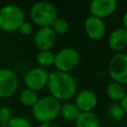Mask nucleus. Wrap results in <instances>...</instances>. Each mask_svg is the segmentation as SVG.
<instances>
[{"label":"nucleus","mask_w":127,"mask_h":127,"mask_svg":"<svg viewBox=\"0 0 127 127\" xmlns=\"http://www.w3.org/2000/svg\"><path fill=\"white\" fill-rule=\"evenodd\" d=\"M51 96L55 97L59 101L70 99L76 91L75 79L68 72L53 71L49 74V80L47 84Z\"/></svg>","instance_id":"obj_1"},{"label":"nucleus","mask_w":127,"mask_h":127,"mask_svg":"<svg viewBox=\"0 0 127 127\" xmlns=\"http://www.w3.org/2000/svg\"><path fill=\"white\" fill-rule=\"evenodd\" d=\"M62 104L58 99L49 95L43 98H39L36 104L32 107V114L35 119L41 123L53 122L61 111Z\"/></svg>","instance_id":"obj_2"},{"label":"nucleus","mask_w":127,"mask_h":127,"mask_svg":"<svg viewBox=\"0 0 127 127\" xmlns=\"http://www.w3.org/2000/svg\"><path fill=\"white\" fill-rule=\"evenodd\" d=\"M24 21L25 14L18 5L7 4L0 8V30L3 32L18 30Z\"/></svg>","instance_id":"obj_3"},{"label":"nucleus","mask_w":127,"mask_h":127,"mask_svg":"<svg viewBox=\"0 0 127 127\" xmlns=\"http://www.w3.org/2000/svg\"><path fill=\"white\" fill-rule=\"evenodd\" d=\"M32 21L38 26L52 27L55 20L58 18V11L54 4L48 1H39L33 4L30 9Z\"/></svg>","instance_id":"obj_4"},{"label":"nucleus","mask_w":127,"mask_h":127,"mask_svg":"<svg viewBox=\"0 0 127 127\" xmlns=\"http://www.w3.org/2000/svg\"><path fill=\"white\" fill-rule=\"evenodd\" d=\"M80 62V56L79 53L71 48L66 47L60 50L55 55V66L59 71L68 72L72 69H74Z\"/></svg>","instance_id":"obj_5"},{"label":"nucleus","mask_w":127,"mask_h":127,"mask_svg":"<svg viewBox=\"0 0 127 127\" xmlns=\"http://www.w3.org/2000/svg\"><path fill=\"white\" fill-rule=\"evenodd\" d=\"M108 73L113 81L127 84V54L117 53L108 63Z\"/></svg>","instance_id":"obj_6"},{"label":"nucleus","mask_w":127,"mask_h":127,"mask_svg":"<svg viewBox=\"0 0 127 127\" xmlns=\"http://www.w3.org/2000/svg\"><path fill=\"white\" fill-rule=\"evenodd\" d=\"M49 72L43 67H33L28 70L24 77V82L26 88L32 89L34 91L41 90L48 84Z\"/></svg>","instance_id":"obj_7"},{"label":"nucleus","mask_w":127,"mask_h":127,"mask_svg":"<svg viewBox=\"0 0 127 127\" xmlns=\"http://www.w3.org/2000/svg\"><path fill=\"white\" fill-rule=\"evenodd\" d=\"M18 87V77L16 73L6 67L0 68V98H9Z\"/></svg>","instance_id":"obj_8"},{"label":"nucleus","mask_w":127,"mask_h":127,"mask_svg":"<svg viewBox=\"0 0 127 127\" xmlns=\"http://www.w3.org/2000/svg\"><path fill=\"white\" fill-rule=\"evenodd\" d=\"M57 37L52 27H42L36 32L34 43L40 51H51L57 42Z\"/></svg>","instance_id":"obj_9"},{"label":"nucleus","mask_w":127,"mask_h":127,"mask_svg":"<svg viewBox=\"0 0 127 127\" xmlns=\"http://www.w3.org/2000/svg\"><path fill=\"white\" fill-rule=\"evenodd\" d=\"M117 8L115 0H93L89 4V11L91 16L103 19L110 16Z\"/></svg>","instance_id":"obj_10"},{"label":"nucleus","mask_w":127,"mask_h":127,"mask_svg":"<svg viewBox=\"0 0 127 127\" xmlns=\"http://www.w3.org/2000/svg\"><path fill=\"white\" fill-rule=\"evenodd\" d=\"M84 30L88 38L94 41L102 39L106 33V27L103 20L91 15L84 21Z\"/></svg>","instance_id":"obj_11"},{"label":"nucleus","mask_w":127,"mask_h":127,"mask_svg":"<svg viewBox=\"0 0 127 127\" xmlns=\"http://www.w3.org/2000/svg\"><path fill=\"white\" fill-rule=\"evenodd\" d=\"M74 104L80 112H91L97 104V96L90 89H83L75 96Z\"/></svg>","instance_id":"obj_12"},{"label":"nucleus","mask_w":127,"mask_h":127,"mask_svg":"<svg viewBox=\"0 0 127 127\" xmlns=\"http://www.w3.org/2000/svg\"><path fill=\"white\" fill-rule=\"evenodd\" d=\"M109 48L117 53H122L127 48V30L123 27L114 29L108 37Z\"/></svg>","instance_id":"obj_13"},{"label":"nucleus","mask_w":127,"mask_h":127,"mask_svg":"<svg viewBox=\"0 0 127 127\" xmlns=\"http://www.w3.org/2000/svg\"><path fill=\"white\" fill-rule=\"evenodd\" d=\"M126 93L127 92H126L124 85L121 83L115 82V81H112L106 87L107 96L114 102H120L123 99V97L126 95Z\"/></svg>","instance_id":"obj_14"},{"label":"nucleus","mask_w":127,"mask_h":127,"mask_svg":"<svg viewBox=\"0 0 127 127\" xmlns=\"http://www.w3.org/2000/svg\"><path fill=\"white\" fill-rule=\"evenodd\" d=\"M75 127H99V119L92 111L80 112L75 120Z\"/></svg>","instance_id":"obj_15"},{"label":"nucleus","mask_w":127,"mask_h":127,"mask_svg":"<svg viewBox=\"0 0 127 127\" xmlns=\"http://www.w3.org/2000/svg\"><path fill=\"white\" fill-rule=\"evenodd\" d=\"M60 114L66 121H74L75 122V120L77 119V117L80 114V111L74 103L66 102V103H64L61 106Z\"/></svg>","instance_id":"obj_16"},{"label":"nucleus","mask_w":127,"mask_h":127,"mask_svg":"<svg viewBox=\"0 0 127 127\" xmlns=\"http://www.w3.org/2000/svg\"><path fill=\"white\" fill-rule=\"evenodd\" d=\"M20 102L26 106V107H33L36 102L38 101V94L36 91L29 89V88H25L21 91L20 96H19Z\"/></svg>","instance_id":"obj_17"},{"label":"nucleus","mask_w":127,"mask_h":127,"mask_svg":"<svg viewBox=\"0 0 127 127\" xmlns=\"http://www.w3.org/2000/svg\"><path fill=\"white\" fill-rule=\"evenodd\" d=\"M36 61L40 67L51 66L55 64V54L52 51H40L36 56Z\"/></svg>","instance_id":"obj_18"},{"label":"nucleus","mask_w":127,"mask_h":127,"mask_svg":"<svg viewBox=\"0 0 127 127\" xmlns=\"http://www.w3.org/2000/svg\"><path fill=\"white\" fill-rule=\"evenodd\" d=\"M107 114H108V116L111 119L116 120V121H119V120H121L124 117L125 112H124L123 108L121 107L120 103L114 102V103H112V104L109 105V107L107 109Z\"/></svg>","instance_id":"obj_19"},{"label":"nucleus","mask_w":127,"mask_h":127,"mask_svg":"<svg viewBox=\"0 0 127 127\" xmlns=\"http://www.w3.org/2000/svg\"><path fill=\"white\" fill-rule=\"evenodd\" d=\"M68 28H69V26H68L67 20H65L64 18H61V17H58L52 25V29L57 34V36L58 35H64L67 32Z\"/></svg>","instance_id":"obj_20"},{"label":"nucleus","mask_w":127,"mask_h":127,"mask_svg":"<svg viewBox=\"0 0 127 127\" xmlns=\"http://www.w3.org/2000/svg\"><path fill=\"white\" fill-rule=\"evenodd\" d=\"M12 117H13V112L9 107L7 106L0 107V126L1 127H7Z\"/></svg>","instance_id":"obj_21"},{"label":"nucleus","mask_w":127,"mask_h":127,"mask_svg":"<svg viewBox=\"0 0 127 127\" xmlns=\"http://www.w3.org/2000/svg\"><path fill=\"white\" fill-rule=\"evenodd\" d=\"M7 127H32V124L25 117L13 116L9 121Z\"/></svg>","instance_id":"obj_22"},{"label":"nucleus","mask_w":127,"mask_h":127,"mask_svg":"<svg viewBox=\"0 0 127 127\" xmlns=\"http://www.w3.org/2000/svg\"><path fill=\"white\" fill-rule=\"evenodd\" d=\"M18 31L20 32V34H22L23 36H29L32 34L33 32V25L28 22V21H24L22 23V25L20 26V28L18 29Z\"/></svg>","instance_id":"obj_23"},{"label":"nucleus","mask_w":127,"mask_h":127,"mask_svg":"<svg viewBox=\"0 0 127 127\" xmlns=\"http://www.w3.org/2000/svg\"><path fill=\"white\" fill-rule=\"evenodd\" d=\"M119 103H120L121 107L123 108V110H124L125 114H127V93H126V95L123 97V99H122Z\"/></svg>","instance_id":"obj_24"},{"label":"nucleus","mask_w":127,"mask_h":127,"mask_svg":"<svg viewBox=\"0 0 127 127\" xmlns=\"http://www.w3.org/2000/svg\"><path fill=\"white\" fill-rule=\"evenodd\" d=\"M39 127H58L54 122H48V123H41Z\"/></svg>","instance_id":"obj_25"},{"label":"nucleus","mask_w":127,"mask_h":127,"mask_svg":"<svg viewBox=\"0 0 127 127\" xmlns=\"http://www.w3.org/2000/svg\"><path fill=\"white\" fill-rule=\"evenodd\" d=\"M122 24H123V28L125 30H127V11L124 13V15L122 17Z\"/></svg>","instance_id":"obj_26"},{"label":"nucleus","mask_w":127,"mask_h":127,"mask_svg":"<svg viewBox=\"0 0 127 127\" xmlns=\"http://www.w3.org/2000/svg\"><path fill=\"white\" fill-rule=\"evenodd\" d=\"M126 125H127V123H126Z\"/></svg>","instance_id":"obj_27"}]
</instances>
